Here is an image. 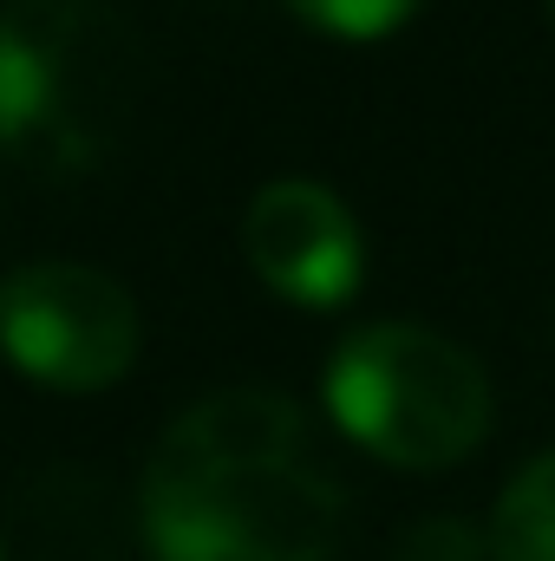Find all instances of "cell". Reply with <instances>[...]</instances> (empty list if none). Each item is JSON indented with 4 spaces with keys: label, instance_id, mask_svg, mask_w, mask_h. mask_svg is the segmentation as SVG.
<instances>
[{
    "label": "cell",
    "instance_id": "8992f818",
    "mask_svg": "<svg viewBox=\"0 0 555 561\" xmlns=\"http://www.w3.org/2000/svg\"><path fill=\"white\" fill-rule=\"evenodd\" d=\"M307 412L269 392V386H223L196 399L190 412L163 424L144 470H216V463H269V457H307Z\"/></svg>",
    "mask_w": 555,
    "mask_h": 561
},
{
    "label": "cell",
    "instance_id": "52a82bcc",
    "mask_svg": "<svg viewBox=\"0 0 555 561\" xmlns=\"http://www.w3.org/2000/svg\"><path fill=\"white\" fill-rule=\"evenodd\" d=\"M484 536L497 561H555V450L530 457L510 477Z\"/></svg>",
    "mask_w": 555,
    "mask_h": 561
},
{
    "label": "cell",
    "instance_id": "7a4b0ae2",
    "mask_svg": "<svg viewBox=\"0 0 555 561\" xmlns=\"http://www.w3.org/2000/svg\"><path fill=\"white\" fill-rule=\"evenodd\" d=\"M327 412L380 463L444 470L484 444L490 379L457 340H444L418 320H380L333 346Z\"/></svg>",
    "mask_w": 555,
    "mask_h": 561
},
{
    "label": "cell",
    "instance_id": "30bf717a",
    "mask_svg": "<svg viewBox=\"0 0 555 561\" xmlns=\"http://www.w3.org/2000/svg\"><path fill=\"white\" fill-rule=\"evenodd\" d=\"M543 13H550V26H555V0H543Z\"/></svg>",
    "mask_w": 555,
    "mask_h": 561
},
{
    "label": "cell",
    "instance_id": "ba28073f",
    "mask_svg": "<svg viewBox=\"0 0 555 561\" xmlns=\"http://www.w3.org/2000/svg\"><path fill=\"white\" fill-rule=\"evenodd\" d=\"M287 7L333 39H386L418 13V0H287Z\"/></svg>",
    "mask_w": 555,
    "mask_h": 561
},
{
    "label": "cell",
    "instance_id": "8fae6325",
    "mask_svg": "<svg viewBox=\"0 0 555 561\" xmlns=\"http://www.w3.org/2000/svg\"><path fill=\"white\" fill-rule=\"evenodd\" d=\"M0 561H7V549H0Z\"/></svg>",
    "mask_w": 555,
    "mask_h": 561
},
{
    "label": "cell",
    "instance_id": "9c48e42d",
    "mask_svg": "<svg viewBox=\"0 0 555 561\" xmlns=\"http://www.w3.org/2000/svg\"><path fill=\"white\" fill-rule=\"evenodd\" d=\"M484 556H490V536H477L457 516H424L399 542V561H484Z\"/></svg>",
    "mask_w": 555,
    "mask_h": 561
},
{
    "label": "cell",
    "instance_id": "3957f363",
    "mask_svg": "<svg viewBox=\"0 0 555 561\" xmlns=\"http://www.w3.org/2000/svg\"><path fill=\"white\" fill-rule=\"evenodd\" d=\"M144 542L157 561H327L347 529V496L307 457L144 470Z\"/></svg>",
    "mask_w": 555,
    "mask_h": 561
},
{
    "label": "cell",
    "instance_id": "5b68a950",
    "mask_svg": "<svg viewBox=\"0 0 555 561\" xmlns=\"http://www.w3.org/2000/svg\"><path fill=\"white\" fill-rule=\"evenodd\" d=\"M242 255L269 294L294 307H347L366 275V242L353 209L314 183V176H275L256 190L242 216Z\"/></svg>",
    "mask_w": 555,
    "mask_h": 561
},
{
    "label": "cell",
    "instance_id": "277c9868",
    "mask_svg": "<svg viewBox=\"0 0 555 561\" xmlns=\"http://www.w3.org/2000/svg\"><path fill=\"white\" fill-rule=\"evenodd\" d=\"M138 300L86 262H33L0 280V353L46 392H105L138 359Z\"/></svg>",
    "mask_w": 555,
    "mask_h": 561
},
{
    "label": "cell",
    "instance_id": "6da1fadb",
    "mask_svg": "<svg viewBox=\"0 0 555 561\" xmlns=\"http://www.w3.org/2000/svg\"><path fill=\"white\" fill-rule=\"evenodd\" d=\"M144 99V39L112 0L0 7V150L39 176L92 170Z\"/></svg>",
    "mask_w": 555,
    "mask_h": 561
}]
</instances>
